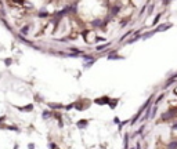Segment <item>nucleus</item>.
Listing matches in <instances>:
<instances>
[{
  "label": "nucleus",
  "mask_w": 177,
  "mask_h": 149,
  "mask_svg": "<svg viewBox=\"0 0 177 149\" xmlns=\"http://www.w3.org/2000/svg\"><path fill=\"white\" fill-rule=\"evenodd\" d=\"M152 98H154V95H151L150 98H148L147 101H145V102L143 104V106L140 108V109H138V112H137V113L134 115V117H133V119L130 120V124H131V126H133V124H136V123L138 122V119L141 117V115L144 113V111H145V108H147V106H148V105H150V104L152 102Z\"/></svg>",
  "instance_id": "obj_1"
},
{
  "label": "nucleus",
  "mask_w": 177,
  "mask_h": 149,
  "mask_svg": "<svg viewBox=\"0 0 177 149\" xmlns=\"http://www.w3.org/2000/svg\"><path fill=\"white\" fill-rule=\"evenodd\" d=\"M170 28H173V23L172 22H163V23H160V25H158L155 28V33H159V32H166L169 30Z\"/></svg>",
  "instance_id": "obj_2"
},
{
  "label": "nucleus",
  "mask_w": 177,
  "mask_h": 149,
  "mask_svg": "<svg viewBox=\"0 0 177 149\" xmlns=\"http://www.w3.org/2000/svg\"><path fill=\"white\" fill-rule=\"evenodd\" d=\"M151 109H152V102L145 108V111H144V112H145V115H144L143 117H141V120H140V122H145V120L150 119V116H151Z\"/></svg>",
  "instance_id": "obj_3"
},
{
  "label": "nucleus",
  "mask_w": 177,
  "mask_h": 149,
  "mask_svg": "<svg viewBox=\"0 0 177 149\" xmlns=\"http://www.w3.org/2000/svg\"><path fill=\"white\" fill-rule=\"evenodd\" d=\"M176 79H177V75H173L172 77H169V79L166 80V83H165V86H163V88H165V90H166V88H167L169 86H170V84H173V83H174V82H176Z\"/></svg>",
  "instance_id": "obj_4"
},
{
  "label": "nucleus",
  "mask_w": 177,
  "mask_h": 149,
  "mask_svg": "<svg viewBox=\"0 0 177 149\" xmlns=\"http://www.w3.org/2000/svg\"><path fill=\"white\" fill-rule=\"evenodd\" d=\"M94 102L98 104V105H105V104L109 102V98H108V97H101V98H97Z\"/></svg>",
  "instance_id": "obj_5"
},
{
  "label": "nucleus",
  "mask_w": 177,
  "mask_h": 149,
  "mask_svg": "<svg viewBox=\"0 0 177 149\" xmlns=\"http://www.w3.org/2000/svg\"><path fill=\"white\" fill-rule=\"evenodd\" d=\"M17 108H18V111H21V112H31L33 109V105L29 104V105H26V106H17Z\"/></svg>",
  "instance_id": "obj_6"
},
{
  "label": "nucleus",
  "mask_w": 177,
  "mask_h": 149,
  "mask_svg": "<svg viewBox=\"0 0 177 149\" xmlns=\"http://www.w3.org/2000/svg\"><path fill=\"white\" fill-rule=\"evenodd\" d=\"M155 35V30L152 29V30H150V32H147V33H144V35H141V39L143 40H147V39H150V37H152V36Z\"/></svg>",
  "instance_id": "obj_7"
},
{
  "label": "nucleus",
  "mask_w": 177,
  "mask_h": 149,
  "mask_svg": "<svg viewBox=\"0 0 177 149\" xmlns=\"http://www.w3.org/2000/svg\"><path fill=\"white\" fill-rule=\"evenodd\" d=\"M118 102H119V99H118V98L112 99V101L109 99V102H108V105L111 106V109H115V108H116V105H118Z\"/></svg>",
  "instance_id": "obj_8"
},
{
  "label": "nucleus",
  "mask_w": 177,
  "mask_h": 149,
  "mask_svg": "<svg viewBox=\"0 0 177 149\" xmlns=\"http://www.w3.org/2000/svg\"><path fill=\"white\" fill-rule=\"evenodd\" d=\"M116 53H115V51H114V53H111L109 55H108V59H123V57H120V55H115Z\"/></svg>",
  "instance_id": "obj_9"
},
{
  "label": "nucleus",
  "mask_w": 177,
  "mask_h": 149,
  "mask_svg": "<svg viewBox=\"0 0 177 149\" xmlns=\"http://www.w3.org/2000/svg\"><path fill=\"white\" fill-rule=\"evenodd\" d=\"M160 17H162V13H158V14H156V17H155V19H154V21H152V25H158V23H159V19H160Z\"/></svg>",
  "instance_id": "obj_10"
},
{
  "label": "nucleus",
  "mask_w": 177,
  "mask_h": 149,
  "mask_svg": "<svg viewBox=\"0 0 177 149\" xmlns=\"http://www.w3.org/2000/svg\"><path fill=\"white\" fill-rule=\"evenodd\" d=\"M87 120L86 119H83V120H80V122H78V127H80V128H83V127H86L87 126Z\"/></svg>",
  "instance_id": "obj_11"
},
{
  "label": "nucleus",
  "mask_w": 177,
  "mask_h": 149,
  "mask_svg": "<svg viewBox=\"0 0 177 149\" xmlns=\"http://www.w3.org/2000/svg\"><path fill=\"white\" fill-rule=\"evenodd\" d=\"M112 43H105V44H102V46H97V51H102V50H105L107 47H109Z\"/></svg>",
  "instance_id": "obj_12"
},
{
  "label": "nucleus",
  "mask_w": 177,
  "mask_h": 149,
  "mask_svg": "<svg viewBox=\"0 0 177 149\" xmlns=\"http://www.w3.org/2000/svg\"><path fill=\"white\" fill-rule=\"evenodd\" d=\"M83 36H84V39H86V42H90V36L87 35V30L83 32ZM95 39H97V37H95V36L93 35V39H91V42H93V40H95Z\"/></svg>",
  "instance_id": "obj_13"
},
{
  "label": "nucleus",
  "mask_w": 177,
  "mask_h": 149,
  "mask_svg": "<svg viewBox=\"0 0 177 149\" xmlns=\"http://www.w3.org/2000/svg\"><path fill=\"white\" fill-rule=\"evenodd\" d=\"M144 130H145V124H143V126H141V127H140V128H138V130H137V131H136V134H134V135H141V134H143V131H144Z\"/></svg>",
  "instance_id": "obj_14"
},
{
  "label": "nucleus",
  "mask_w": 177,
  "mask_h": 149,
  "mask_svg": "<svg viewBox=\"0 0 177 149\" xmlns=\"http://www.w3.org/2000/svg\"><path fill=\"white\" fill-rule=\"evenodd\" d=\"M133 32H134V30H129V32H126V33H124V35L122 36V37H120V42H122V40H124L126 37H129L130 35H133Z\"/></svg>",
  "instance_id": "obj_15"
},
{
  "label": "nucleus",
  "mask_w": 177,
  "mask_h": 149,
  "mask_svg": "<svg viewBox=\"0 0 177 149\" xmlns=\"http://www.w3.org/2000/svg\"><path fill=\"white\" fill-rule=\"evenodd\" d=\"M154 9H155V4H151L150 7H148V10H147V14L151 15L152 13H154Z\"/></svg>",
  "instance_id": "obj_16"
},
{
  "label": "nucleus",
  "mask_w": 177,
  "mask_h": 149,
  "mask_svg": "<svg viewBox=\"0 0 177 149\" xmlns=\"http://www.w3.org/2000/svg\"><path fill=\"white\" fill-rule=\"evenodd\" d=\"M49 106H50V108H64L62 104H53V102L49 104Z\"/></svg>",
  "instance_id": "obj_17"
},
{
  "label": "nucleus",
  "mask_w": 177,
  "mask_h": 149,
  "mask_svg": "<svg viewBox=\"0 0 177 149\" xmlns=\"http://www.w3.org/2000/svg\"><path fill=\"white\" fill-rule=\"evenodd\" d=\"M28 30H29V25H25V26H24L22 29H21V33H22V35H26Z\"/></svg>",
  "instance_id": "obj_18"
},
{
  "label": "nucleus",
  "mask_w": 177,
  "mask_h": 149,
  "mask_svg": "<svg viewBox=\"0 0 177 149\" xmlns=\"http://www.w3.org/2000/svg\"><path fill=\"white\" fill-rule=\"evenodd\" d=\"M163 97H165V94H160V95H158V98L155 99V104H156V105H158V104H159V102L163 99Z\"/></svg>",
  "instance_id": "obj_19"
},
{
  "label": "nucleus",
  "mask_w": 177,
  "mask_h": 149,
  "mask_svg": "<svg viewBox=\"0 0 177 149\" xmlns=\"http://www.w3.org/2000/svg\"><path fill=\"white\" fill-rule=\"evenodd\" d=\"M124 148H129V134H124Z\"/></svg>",
  "instance_id": "obj_20"
},
{
  "label": "nucleus",
  "mask_w": 177,
  "mask_h": 149,
  "mask_svg": "<svg viewBox=\"0 0 177 149\" xmlns=\"http://www.w3.org/2000/svg\"><path fill=\"white\" fill-rule=\"evenodd\" d=\"M167 148H177V141H172L170 144H167Z\"/></svg>",
  "instance_id": "obj_21"
},
{
  "label": "nucleus",
  "mask_w": 177,
  "mask_h": 149,
  "mask_svg": "<svg viewBox=\"0 0 177 149\" xmlns=\"http://www.w3.org/2000/svg\"><path fill=\"white\" fill-rule=\"evenodd\" d=\"M93 64H94V58H93V59H90V61H89V62H86V64H84V68H89V66H91V65H93Z\"/></svg>",
  "instance_id": "obj_22"
},
{
  "label": "nucleus",
  "mask_w": 177,
  "mask_h": 149,
  "mask_svg": "<svg viewBox=\"0 0 177 149\" xmlns=\"http://www.w3.org/2000/svg\"><path fill=\"white\" fill-rule=\"evenodd\" d=\"M119 13V7H114V9H112V14H118Z\"/></svg>",
  "instance_id": "obj_23"
},
{
  "label": "nucleus",
  "mask_w": 177,
  "mask_h": 149,
  "mask_svg": "<svg viewBox=\"0 0 177 149\" xmlns=\"http://www.w3.org/2000/svg\"><path fill=\"white\" fill-rule=\"evenodd\" d=\"M43 117L44 119H49L50 117V112H43Z\"/></svg>",
  "instance_id": "obj_24"
},
{
  "label": "nucleus",
  "mask_w": 177,
  "mask_h": 149,
  "mask_svg": "<svg viewBox=\"0 0 177 149\" xmlns=\"http://www.w3.org/2000/svg\"><path fill=\"white\" fill-rule=\"evenodd\" d=\"M4 62L7 64V65H10V64H13V59H10V58H7V59H4Z\"/></svg>",
  "instance_id": "obj_25"
},
{
  "label": "nucleus",
  "mask_w": 177,
  "mask_h": 149,
  "mask_svg": "<svg viewBox=\"0 0 177 149\" xmlns=\"http://www.w3.org/2000/svg\"><path fill=\"white\" fill-rule=\"evenodd\" d=\"M145 10H147V6H144L143 9H141V11H140V15H143L144 13H145Z\"/></svg>",
  "instance_id": "obj_26"
},
{
  "label": "nucleus",
  "mask_w": 177,
  "mask_h": 149,
  "mask_svg": "<svg viewBox=\"0 0 177 149\" xmlns=\"http://www.w3.org/2000/svg\"><path fill=\"white\" fill-rule=\"evenodd\" d=\"M39 15H40V17H47V13H43V11H40Z\"/></svg>",
  "instance_id": "obj_27"
},
{
  "label": "nucleus",
  "mask_w": 177,
  "mask_h": 149,
  "mask_svg": "<svg viewBox=\"0 0 177 149\" xmlns=\"http://www.w3.org/2000/svg\"><path fill=\"white\" fill-rule=\"evenodd\" d=\"M114 123H116V124H119V123H120V122H119V117H115V119H114Z\"/></svg>",
  "instance_id": "obj_28"
},
{
  "label": "nucleus",
  "mask_w": 177,
  "mask_h": 149,
  "mask_svg": "<svg viewBox=\"0 0 177 149\" xmlns=\"http://www.w3.org/2000/svg\"><path fill=\"white\" fill-rule=\"evenodd\" d=\"M172 130H177V123H176V124H173V126H172Z\"/></svg>",
  "instance_id": "obj_29"
},
{
  "label": "nucleus",
  "mask_w": 177,
  "mask_h": 149,
  "mask_svg": "<svg viewBox=\"0 0 177 149\" xmlns=\"http://www.w3.org/2000/svg\"><path fill=\"white\" fill-rule=\"evenodd\" d=\"M6 119V116H2V117H0V123H2L3 122V120H4Z\"/></svg>",
  "instance_id": "obj_30"
},
{
  "label": "nucleus",
  "mask_w": 177,
  "mask_h": 149,
  "mask_svg": "<svg viewBox=\"0 0 177 149\" xmlns=\"http://www.w3.org/2000/svg\"><path fill=\"white\" fill-rule=\"evenodd\" d=\"M15 2H17V3H21V4H22V3H24V0H15Z\"/></svg>",
  "instance_id": "obj_31"
}]
</instances>
